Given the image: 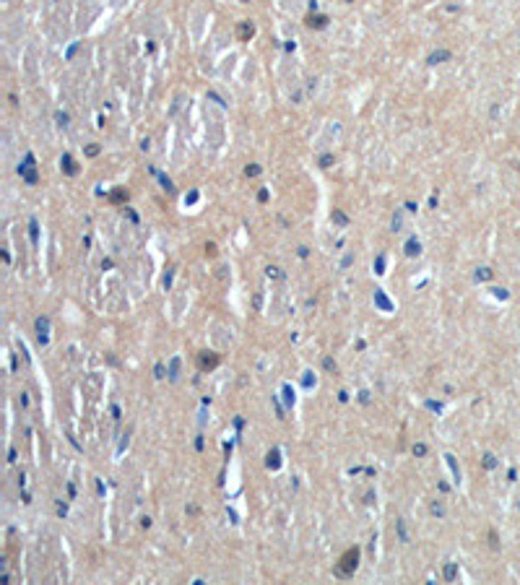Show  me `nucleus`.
<instances>
[{"mask_svg": "<svg viewBox=\"0 0 520 585\" xmlns=\"http://www.w3.org/2000/svg\"><path fill=\"white\" fill-rule=\"evenodd\" d=\"M357 560H359V552H357V549H349V552L341 557V562H344V564L338 567V575H349L352 569H357Z\"/></svg>", "mask_w": 520, "mask_h": 585, "instance_id": "nucleus-1", "label": "nucleus"}]
</instances>
